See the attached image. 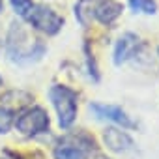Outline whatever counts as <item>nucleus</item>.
Instances as JSON below:
<instances>
[{"label": "nucleus", "instance_id": "obj_1", "mask_svg": "<svg viewBox=\"0 0 159 159\" xmlns=\"http://www.w3.org/2000/svg\"><path fill=\"white\" fill-rule=\"evenodd\" d=\"M49 99L58 114V124L62 129H67L73 125L75 118H77V92L62 86V84H54L49 90Z\"/></svg>", "mask_w": 159, "mask_h": 159}, {"label": "nucleus", "instance_id": "obj_2", "mask_svg": "<svg viewBox=\"0 0 159 159\" xmlns=\"http://www.w3.org/2000/svg\"><path fill=\"white\" fill-rule=\"evenodd\" d=\"M13 124H15L17 131H21L26 137H36V135H41V133H47L49 127H51L49 114L41 107H28V109H25L17 116V120Z\"/></svg>", "mask_w": 159, "mask_h": 159}, {"label": "nucleus", "instance_id": "obj_3", "mask_svg": "<svg viewBox=\"0 0 159 159\" xmlns=\"http://www.w3.org/2000/svg\"><path fill=\"white\" fill-rule=\"evenodd\" d=\"M26 21L39 32L47 36H54L64 26V17H60L54 10L47 8L45 4H34L30 13L26 15Z\"/></svg>", "mask_w": 159, "mask_h": 159}, {"label": "nucleus", "instance_id": "obj_4", "mask_svg": "<svg viewBox=\"0 0 159 159\" xmlns=\"http://www.w3.org/2000/svg\"><path fill=\"white\" fill-rule=\"evenodd\" d=\"M90 111L98 118L111 120L114 124H120L122 127H135V122L127 116V112L118 105H103V103H90Z\"/></svg>", "mask_w": 159, "mask_h": 159}, {"label": "nucleus", "instance_id": "obj_5", "mask_svg": "<svg viewBox=\"0 0 159 159\" xmlns=\"http://www.w3.org/2000/svg\"><path fill=\"white\" fill-rule=\"evenodd\" d=\"M139 45H140V39H139L137 34L125 32L124 36H120V39L114 45V64L116 66H122L129 58H133L135 52L139 51Z\"/></svg>", "mask_w": 159, "mask_h": 159}, {"label": "nucleus", "instance_id": "obj_6", "mask_svg": "<svg viewBox=\"0 0 159 159\" xmlns=\"http://www.w3.org/2000/svg\"><path fill=\"white\" fill-rule=\"evenodd\" d=\"M103 142H105V146L111 150V152H114V153H124V152H129V150H133V139L125 133V131H122V129H118V127H107L105 131H103Z\"/></svg>", "mask_w": 159, "mask_h": 159}, {"label": "nucleus", "instance_id": "obj_7", "mask_svg": "<svg viewBox=\"0 0 159 159\" xmlns=\"http://www.w3.org/2000/svg\"><path fill=\"white\" fill-rule=\"evenodd\" d=\"M124 11V6L116 0H98L94 8V17L101 25H112Z\"/></svg>", "mask_w": 159, "mask_h": 159}, {"label": "nucleus", "instance_id": "obj_8", "mask_svg": "<svg viewBox=\"0 0 159 159\" xmlns=\"http://www.w3.org/2000/svg\"><path fill=\"white\" fill-rule=\"evenodd\" d=\"M98 4V0H79L75 4V17L83 26L88 25V17L94 15V8Z\"/></svg>", "mask_w": 159, "mask_h": 159}, {"label": "nucleus", "instance_id": "obj_9", "mask_svg": "<svg viewBox=\"0 0 159 159\" xmlns=\"http://www.w3.org/2000/svg\"><path fill=\"white\" fill-rule=\"evenodd\" d=\"M54 159H84V152L75 144H60L52 152Z\"/></svg>", "mask_w": 159, "mask_h": 159}, {"label": "nucleus", "instance_id": "obj_10", "mask_svg": "<svg viewBox=\"0 0 159 159\" xmlns=\"http://www.w3.org/2000/svg\"><path fill=\"white\" fill-rule=\"evenodd\" d=\"M129 8L133 11L153 15L157 11V2H155V0H129Z\"/></svg>", "mask_w": 159, "mask_h": 159}, {"label": "nucleus", "instance_id": "obj_11", "mask_svg": "<svg viewBox=\"0 0 159 159\" xmlns=\"http://www.w3.org/2000/svg\"><path fill=\"white\" fill-rule=\"evenodd\" d=\"M13 112L10 111V109H6V107H0V133H8L10 129H11V125H13Z\"/></svg>", "mask_w": 159, "mask_h": 159}, {"label": "nucleus", "instance_id": "obj_12", "mask_svg": "<svg viewBox=\"0 0 159 159\" xmlns=\"http://www.w3.org/2000/svg\"><path fill=\"white\" fill-rule=\"evenodd\" d=\"M10 4H11L13 11H15L19 17H26V15L30 13L32 6H34L32 0H10Z\"/></svg>", "mask_w": 159, "mask_h": 159}, {"label": "nucleus", "instance_id": "obj_13", "mask_svg": "<svg viewBox=\"0 0 159 159\" xmlns=\"http://www.w3.org/2000/svg\"><path fill=\"white\" fill-rule=\"evenodd\" d=\"M2 8H4V4H2V0H0V11H2Z\"/></svg>", "mask_w": 159, "mask_h": 159}, {"label": "nucleus", "instance_id": "obj_14", "mask_svg": "<svg viewBox=\"0 0 159 159\" xmlns=\"http://www.w3.org/2000/svg\"><path fill=\"white\" fill-rule=\"evenodd\" d=\"M0 86H2V77H0Z\"/></svg>", "mask_w": 159, "mask_h": 159}, {"label": "nucleus", "instance_id": "obj_15", "mask_svg": "<svg viewBox=\"0 0 159 159\" xmlns=\"http://www.w3.org/2000/svg\"><path fill=\"white\" fill-rule=\"evenodd\" d=\"M157 52H159V49H157Z\"/></svg>", "mask_w": 159, "mask_h": 159}]
</instances>
